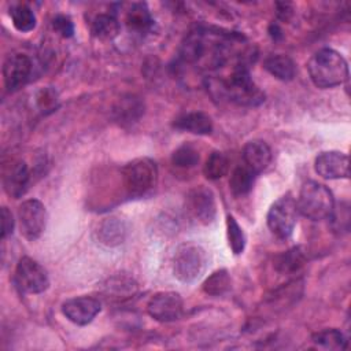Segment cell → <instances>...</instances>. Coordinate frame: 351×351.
Here are the masks:
<instances>
[{
	"instance_id": "obj_1",
	"label": "cell",
	"mask_w": 351,
	"mask_h": 351,
	"mask_svg": "<svg viewBox=\"0 0 351 351\" xmlns=\"http://www.w3.org/2000/svg\"><path fill=\"white\" fill-rule=\"evenodd\" d=\"M308 75L317 88L326 89L348 80V64L343 55L330 48L317 51L307 64Z\"/></svg>"
},
{
	"instance_id": "obj_2",
	"label": "cell",
	"mask_w": 351,
	"mask_h": 351,
	"mask_svg": "<svg viewBox=\"0 0 351 351\" xmlns=\"http://www.w3.org/2000/svg\"><path fill=\"white\" fill-rule=\"evenodd\" d=\"M298 211L311 221L329 218L335 208V199L330 189L317 181L303 184L296 202Z\"/></svg>"
},
{
	"instance_id": "obj_3",
	"label": "cell",
	"mask_w": 351,
	"mask_h": 351,
	"mask_svg": "<svg viewBox=\"0 0 351 351\" xmlns=\"http://www.w3.org/2000/svg\"><path fill=\"white\" fill-rule=\"evenodd\" d=\"M223 90L239 106L255 107L265 100L263 92L255 85L248 69L243 64L233 69L230 77L223 82Z\"/></svg>"
},
{
	"instance_id": "obj_4",
	"label": "cell",
	"mask_w": 351,
	"mask_h": 351,
	"mask_svg": "<svg viewBox=\"0 0 351 351\" xmlns=\"http://www.w3.org/2000/svg\"><path fill=\"white\" fill-rule=\"evenodd\" d=\"M122 180L129 195H144L156 185L158 166L149 158H137L123 166Z\"/></svg>"
},
{
	"instance_id": "obj_5",
	"label": "cell",
	"mask_w": 351,
	"mask_h": 351,
	"mask_svg": "<svg viewBox=\"0 0 351 351\" xmlns=\"http://www.w3.org/2000/svg\"><path fill=\"white\" fill-rule=\"evenodd\" d=\"M207 265L206 251L195 243L178 245L173 258V273L182 282H192L199 278Z\"/></svg>"
},
{
	"instance_id": "obj_6",
	"label": "cell",
	"mask_w": 351,
	"mask_h": 351,
	"mask_svg": "<svg viewBox=\"0 0 351 351\" xmlns=\"http://www.w3.org/2000/svg\"><path fill=\"white\" fill-rule=\"evenodd\" d=\"M296 200L291 195L281 196L269 208L267 226L270 232L278 239H288L298 222Z\"/></svg>"
},
{
	"instance_id": "obj_7",
	"label": "cell",
	"mask_w": 351,
	"mask_h": 351,
	"mask_svg": "<svg viewBox=\"0 0 351 351\" xmlns=\"http://www.w3.org/2000/svg\"><path fill=\"white\" fill-rule=\"evenodd\" d=\"M18 222L21 234L26 240L34 241L40 239L47 225V210L44 204L37 199L25 200L18 207Z\"/></svg>"
},
{
	"instance_id": "obj_8",
	"label": "cell",
	"mask_w": 351,
	"mask_h": 351,
	"mask_svg": "<svg viewBox=\"0 0 351 351\" xmlns=\"http://www.w3.org/2000/svg\"><path fill=\"white\" fill-rule=\"evenodd\" d=\"M15 282L21 292L41 293L49 285L47 270L34 259L23 256L15 269Z\"/></svg>"
},
{
	"instance_id": "obj_9",
	"label": "cell",
	"mask_w": 351,
	"mask_h": 351,
	"mask_svg": "<svg viewBox=\"0 0 351 351\" xmlns=\"http://www.w3.org/2000/svg\"><path fill=\"white\" fill-rule=\"evenodd\" d=\"M185 210L189 218L195 222L202 225L211 223L217 214L214 193L204 186H197L192 189L186 195Z\"/></svg>"
},
{
	"instance_id": "obj_10",
	"label": "cell",
	"mask_w": 351,
	"mask_h": 351,
	"mask_svg": "<svg viewBox=\"0 0 351 351\" xmlns=\"http://www.w3.org/2000/svg\"><path fill=\"white\" fill-rule=\"evenodd\" d=\"M182 307L184 303L181 296L177 292L166 291L158 292L149 299L147 311L154 319L159 322H171L181 317Z\"/></svg>"
},
{
	"instance_id": "obj_11",
	"label": "cell",
	"mask_w": 351,
	"mask_h": 351,
	"mask_svg": "<svg viewBox=\"0 0 351 351\" xmlns=\"http://www.w3.org/2000/svg\"><path fill=\"white\" fill-rule=\"evenodd\" d=\"M33 64L29 56L23 53L10 55L3 64V78L7 90L15 92L30 78Z\"/></svg>"
},
{
	"instance_id": "obj_12",
	"label": "cell",
	"mask_w": 351,
	"mask_h": 351,
	"mask_svg": "<svg viewBox=\"0 0 351 351\" xmlns=\"http://www.w3.org/2000/svg\"><path fill=\"white\" fill-rule=\"evenodd\" d=\"M3 188L8 196L18 199L25 195L27 185L30 182V173L27 165L21 159L10 160V163L3 167Z\"/></svg>"
},
{
	"instance_id": "obj_13",
	"label": "cell",
	"mask_w": 351,
	"mask_h": 351,
	"mask_svg": "<svg viewBox=\"0 0 351 351\" xmlns=\"http://www.w3.org/2000/svg\"><path fill=\"white\" fill-rule=\"evenodd\" d=\"M100 302L92 296H78L62 304L63 315L75 325L89 324L100 313Z\"/></svg>"
},
{
	"instance_id": "obj_14",
	"label": "cell",
	"mask_w": 351,
	"mask_h": 351,
	"mask_svg": "<svg viewBox=\"0 0 351 351\" xmlns=\"http://www.w3.org/2000/svg\"><path fill=\"white\" fill-rule=\"evenodd\" d=\"M314 169L318 176L326 180L348 178V156L339 151L321 152L315 158Z\"/></svg>"
},
{
	"instance_id": "obj_15",
	"label": "cell",
	"mask_w": 351,
	"mask_h": 351,
	"mask_svg": "<svg viewBox=\"0 0 351 351\" xmlns=\"http://www.w3.org/2000/svg\"><path fill=\"white\" fill-rule=\"evenodd\" d=\"M243 160L254 173L263 171L271 160V149L263 140H251L243 148Z\"/></svg>"
},
{
	"instance_id": "obj_16",
	"label": "cell",
	"mask_w": 351,
	"mask_h": 351,
	"mask_svg": "<svg viewBox=\"0 0 351 351\" xmlns=\"http://www.w3.org/2000/svg\"><path fill=\"white\" fill-rule=\"evenodd\" d=\"M173 126L182 132H189L199 136H206L213 132L211 118L202 111H191L181 114L173 122Z\"/></svg>"
},
{
	"instance_id": "obj_17",
	"label": "cell",
	"mask_w": 351,
	"mask_h": 351,
	"mask_svg": "<svg viewBox=\"0 0 351 351\" xmlns=\"http://www.w3.org/2000/svg\"><path fill=\"white\" fill-rule=\"evenodd\" d=\"M128 234V226L123 219L118 217H110L100 222L97 228V239L101 244L115 247L123 243Z\"/></svg>"
},
{
	"instance_id": "obj_18",
	"label": "cell",
	"mask_w": 351,
	"mask_h": 351,
	"mask_svg": "<svg viewBox=\"0 0 351 351\" xmlns=\"http://www.w3.org/2000/svg\"><path fill=\"white\" fill-rule=\"evenodd\" d=\"M144 112L143 101L134 95H128L122 97L114 108L115 119L119 123H133L136 122Z\"/></svg>"
},
{
	"instance_id": "obj_19",
	"label": "cell",
	"mask_w": 351,
	"mask_h": 351,
	"mask_svg": "<svg viewBox=\"0 0 351 351\" xmlns=\"http://www.w3.org/2000/svg\"><path fill=\"white\" fill-rule=\"evenodd\" d=\"M152 23H154V19L149 14V10L143 3L133 4L126 14V25L129 30L134 33L143 34L149 32V29L152 27Z\"/></svg>"
},
{
	"instance_id": "obj_20",
	"label": "cell",
	"mask_w": 351,
	"mask_h": 351,
	"mask_svg": "<svg viewBox=\"0 0 351 351\" xmlns=\"http://www.w3.org/2000/svg\"><path fill=\"white\" fill-rule=\"evenodd\" d=\"M265 69L277 80L291 81L295 77L296 66L287 55H271L265 60Z\"/></svg>"
},
{
	"instance_id": "obj_21",
	"label": "cell",
	"mask_w": 351,
	"mask_h": 351,
	"mask_svg": "<svg viewBox=\"0 0 351 351\" xmlns=\"http://www.w3.org/2000/svg\"><path fill=\"white\" fill-rule=\"evenodd\" d=\"M90 32L99 40H112L119 33V22L111 14H99L92 21Z\"/></svg>"
},
{
	"instance_id": "obj_22",
	"label": "cell",
	"mask_w": 351,
	"mask_h": 351,
	"mask_svg": "<svg viewBox=\"0 0 351 351\" xmlns=\"http://www.w3.org/2000/svg\"><path fill=\"white\" fill-rule=\"evenodd\" d=\"M255 177H256V173H254L250 167H247L245 165H239L230 174V180H229L230 191L236 196H243L248 193L254 186Z\"/></svg>"
},
{
	"instance_id": "obj_23",
	"label": "cell",
	"mask_w": 351,
	"mask_h": 351,
	"mask_svg": "<svg viewBox=\"0 0 351 351\" xmlns=\"http://www.w3.org/2000/svg\"><path fill=\"white\" fill-rule=\"evenodd\" d=\"M306 263L304 251L300 247H293L276 258V269L282 274L296 273Z\"/></svg>"
},
{
	"instance_id": "obj_24",
	"label": "cell",
	"mask_w": 351,
	"mask_h": 351,
	"mask_svg": "<svg viewBox=\"0 0 351 351\" xmlns=\"http://www.w3.org/2000/svg\"><path fill=\"white\" fill-rule=\"evenodd\" d=\"M229 170V159L223 152L214 151L211 152L203 166V174L208 180H219Z\"/></svg>"
},
{
	"instance_id": "obj_25",
	"label": "cell",
	"mask_w": 351,
	"mask_h": 351,
	"mask_svg": "<svg viewBox=\"0 0 351 351\" xmlns=\"http://www.w3.org/2000/svg\"><path fill=\"white\" fill-rule=\"evenodd\" d=\"M10 16L12 21V25L16 30L26 33L36 27V15L30 7L26 4H16L11 8Z\"/></svg>"
},
{
	"instance_id": "obj_26",
	"label": "cell",
	"mask_w": 351,
	"mask_h": 351,
	"mask_svg": "<svg viewBox=\"0 0 351 351\" xmlns=\"http://www.w3.org/2000/svg\"><path fill=\"white\" fill-rule=\"evenodd\" d=\"M313 341L326 350H344L347 347V340L339 329H324L313 335Z\"/></svg>"
},
{
	"instance_id": "obj_27",
	"label": "cell",
	"mask_w": 351,
	"mask_h": 351,
	"mask_svg": "<svg viewBox=\"0 0 351 351\" xmlns=\"http://www.w3.org/2000/svg\"><path fill=\"white\" fill-rule=\"evenodd\" d=\"M204 44L206 43L200 33H191L181 47V58L189 63L200 60L206 51Z\"/></svg>"
},
{
	"instance_id": "obj_28",
	"label": "cell",
	"mask_w": 351,
	"mask_h": 351,
	"mask_svg": "<svg viewBox=\"0 0 351 351\" xmlns=\"http://www.w3.org/2000/svg\"><path fill=\"white\" fill-rule=\"evenodd\" d=\"M230 282L232 280L228 270L221 269L206 278L203 282V291L211 296H221L230 288Z\"/></svg>"
},
{
	"instance_id": "obj_29",
	"label": "cell",
	"mask_w": 351,
	"mask_h": 351,
	"mask_svg": "<svg viewBox=\"0 0 351 351\" xmlns=\"http://www.w3.org/2000/svg\"><path fill=\"white\" fill-rule=\"evenodd\" d=\"M173 166L178 169H191L199 163V152L191 144H182L171 155Z\"/></svg>"
},
{
	"instance_id": "obj_30",
	"label": "cell",
	"mask_w": 351,
	"mask_h": 351,
	"mask_svg": "<svg viewBox=\"0 0 351 351\" xmlns=\"http://www.w3.org/2000/svg\"><path fill=\"white\" fill-rule=\"evenodd\" d=\"M226 236H228L229 247L233 251V254L234 255L241 254L245 247V236L241 226L237 223V221L232 215L226 217Z\"/></svg>"
},
{
	"instance_id": "obj_31",
	"label": "cell",
	"mask_w": 351,
	"mask_h": 351,
	"mask_svg": "<svg viewBox=\"0 0 351 351\" xmlns=\"http://www.w3.org/2000/svg\"><path fill=\"white\" fill-rule=\"evenodd\" d=\"M52 27L64 38L71 37L74 33V25L71 19L66 15H56L52 21Z\"/></svg>"
},
{
	"instance_id": "obj_32",
	"label": "cell",
	"mask_w": 351,
	"mask_h": 351,
	"mask_svg": "<svg viewBox=\"0 0 351 351\" xmlns=\"http://www.w3.org/2000/svg\"><path fill=\"white\" fill-rule=\"evenodd\" d=\"M37 103L40 106V108L44 110H51L53 108L55 103H56V95L55 92H52L51 89H43L40 90L38 96H37Z\"/></svg>"
},
{
	"instance_id": "obj_33",
	"label": "cell",
	"mask_w": 351,
	"mask_h": 351,
	"mask_svg": "<svg viewBox=\"0 0 351 351\" xmlns=\"http://www.w3.org/2000/svg\"><path fill=\"white\" fill-rule=\"evenodd\" d=\"M14 229V218L11 211L7 207H1V237L5 239L12 233Z\"/></svg>"
}]
</instances>
